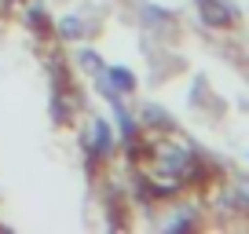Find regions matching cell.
Listing matches in <instances>:
<instances>
[{"label": "cell", "instance_id": "cell-3", "mask_svg": "<svg viewBox=\"0 0 249 234\" xmlns=\"http://www.w3.org/2000/svg\"><path fill=\"white\" fill-rule=\"evenodd\" d=\"M52 33L62 40V44H81V40L92 33V26H88L85 15H62V18H55V30Z\"/></svg>", "mask_w": 249, "mask_h": 234}, {"label": "cell", "instance_id": "cell-1", "mask_svg": "<svg viewBox=\"0 0 249 234\" xmlns=\"http://www.w3.org/2000/svg\"><path fill=\"white\" fill-rule=\"evenodd\" d=\"M81 150H85V157H88V165H95V161H110L114 157V150H117V132H114V125H110L107 117H88V128L81 132Z\"/></svg>", "mask_w": 249, "mask_h": 234}, {"label": "cell", "instance_id": "cell-7", "mask_svg": "<svg viewBox=\"0 0 249 234\" xmlns=\"http://www.w3.org/2000/svg\"><path fill=\"white\" fill-rule=\"evenodd\" d=\"M0 8H4V0H0Z\"/></svg>", "mask_w": 249, "mask_h": 234}, {"label": "cell", "instance_id": "cell-6", "mask_svg": "<svg viewBox=\"0 0 249 234\" xmlns=\"http://www.w3.org/2000/svg\"><path fill=\"white\" fill-rule=\"evenodd\" d=\"M140 117L147 121V125H158V128H172L169 114H165L161 106H143V110H140Z\"/></svg>", "mask_w": 249, "mask_h": 234}, {"label": "cell", "instance_id": "cell-2", "mask_svg": "<svg viewBox=\"0 0 249 234\" xmlns=\"http://www.w3.org/2000/svg\"><path fill=\"white\" fill-rule=\"evenodd\" d=\"M198 4V18H202V26H209V30H227V26L234 22V11L227 0H195Z\"/></svg>", "mask_w": 249, "mask_h": 234}, {"label": "cell", "instance_id": "cell-4", "mask_svg": "<svg viewBox=\"0 0 249 234\" xmlns=\"http://www.w3.org/2000/svg\"><path fill=\"white\" fill-rule=\"evenodd\" d=\"M22 22L30 26L33 37H52V30H55L52 15H48V8L40 4V0H30V4L22 8Z\"/></svg>", "mask_w": 249, "mask_h": 234}, {"label": "cell", "instance_id": "cell-5", "mask_svg": "<svg viewBox=\"0 0 249 234\" xmlns=\"http://www.w3.org/2000/svg\"><path fill=\"white\" fill-rule=\"evenodd\" d=\"M73 66H77L81 73H88V77H95V73L103 70V55L95 51V48H77V55H73Z\"/></svg>", "mask_w": 249, "mask_h": 234}]
</instances>
